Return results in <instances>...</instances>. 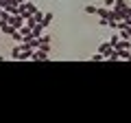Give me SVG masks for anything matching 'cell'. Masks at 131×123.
<instances>
[{
    "label": "cell",
    "mask_w": 131,
    "mask_h": 123,
    "mask_svg": "<svg viewBox=\"0 0 131 123\" xmlns=\"http://www.w3.org/2000/svg\"><path fill=\"white\" fill-rule=\"evenodd\" d=\"M9 24H13L15 29H22V27H24V18H22L20 13H13V15L9 18Z\"/></svg>",
    "instance_id": "cell-1"
},
{
    "label": "cell",
    "mask_w": 131,
    "mask_h": 123,
    "mask_svg": "<svg viewBox=\"0 0 131 123\" xmlns=\"http://www.w3.org/2000/svg\"><path fill=\"white\" fill-rule=\"evenodd\" d=\"M0 31H2V35H13L18 29L13 27V24H9V22H5V24H0Z\"/></svg>",
    "instance_id": "cell-2"
},
{
    "label": "cell",
    "mask_w": 131,
    "mask_h": 123,
    "mask_svg": "<svg viewBox=\"0 0 131 123\" xmlns=\"http://www.w3.org/2000/svg\"><path fill=\"white\" fill-rule=\"evenodd\" d=\"M31 59H33V61H46V59H48V53H44V51H33Z\"/></svg>",
    "instance_id": "cell-3"
},
{
    "label": "cell",
    "mask_w": 131,
    "mask_h": 123,
    "mask_svg": "<svg viewBox=\"0 0 131 123\" xmlns=\"http://www.w3.org/2000/svg\"><path fill=\"white\" fill-rule=\"evenodd\" d=\"M112 44H109V42H103V44H101V46H98V53H101V55H103V59H105V55H107V53L109 51H112Z\"/></svg>",
    "instance_id": "cell-4"
},
{
    "label": "cell",
    "mask_w": 131,
    "mask_h": 123,
    "mask_svg": "<svg viewBox=\"0 0 131 123\" xmlns=\"http://www.w3.org/2000/svg\"><path fill=\"white\" fill-rule=\"evenodd\" d=\"M52 18H55V15H52V13H44V18H42V22H39V24H42V27H44V29H46V27H48V24H50V22H52Z\"/></svg>",
    "instance_id": "cell-5"
},
{
    "label": "cell",
    "mask_w": 131,
    "mask_h": 123,
    "mask_svg": "<svg viewBox=\"0 0 131 123\" xmlns=\"http://www.w3.org/2000/svg\"><path fill=\"white\" fill-rule=\"evenodd\" d=\"M96 15H98V18H107L109 20V9H107V7H98Z\"/></svg>",
    "instance_id": "cell-6"
},
{
    "label": "cell",
    "mask_w": 131,
    "mask_h": 123,
    "mask_svg": "<svg viewBox=\"0 0 131 123\" xmlns=\"http://www.w3.org/2000/svg\"><path fill=\"white\" fill-rule=\"evenodd\" d=\"M96 11H98L96 5H88V7H85V13H88V15H96Z\"/></svg>",
    "instance_id": "cell-7"
},
{
    "label": "cell",
    "mask_w": 131,
    "mask_h": 123,
    "mask_svg": "<svg viewBox=\"0 0 131 123\" xmlns=\"http://www.w3.org/2000/svg\"><path fill=\"white\" fill-rule=\"evenodd\" d=\"M11 38H13V42H15V44H20V42H22V33H20V29L15 31L13 35H11Z\"/></svg>",
    "instance_id": "cell-8"
},
{
    "label": "cell",
    "mask_w": 131,
    "mask_h": 123,
    "mask_svg": "<svg viewBox=\"0 0 131 123\" xmlns=\"http://www.w3.org/2000/svg\"><path fill=\"white\" fill-rule=\"evenodd\" d=\"M129 5V0H116L114 2V7H118V9H122V7H127Z\"/></svg>",
    "instance_id": "cell-9"
},
{
    "label": "cell",
    "mask_w": 131,
    "mask_h": 123,
    "mask_svg": "<svg viewBox=\"0 0 131 123\" xmlns=\"http://www.w3.org/2000/svg\"><path fill=\"white\" fill-rule=\"evenodd\" d=\"M118 40H120V38H118V33H116V35H112V38H109V44H112V46L116 48V44H118Z\"/></svg>",
    "instance_id": "cell-10"
},
{
    "label": "cell",
    "mask_w": 131,
    "mask_h": 123,
    "mask_svg": "<svg viewBox=\"0 0 131 123\" xmlns=\"http://www.w3.org/2000/svg\"><path fill=\"white\" fill-rule=\"evenodd\" d=\"M101 59H103V55H101V53H94V55H92V61H101Z\"/></svg>",
    "instance_id": "cell-11"
},
{
    "label": "cell",
    "mask_w": 131,
    "mask_h": 123,
    "mask_svg": "<svg viewBox=\"0 0 131 123\" xmlns=\"http://www.w3.org/2000/svg\"><path fill=\"white\" fill-rule=\"evenodd\" d=\"M114 2H116V0H105V5H103V7H107V9H112V7H114Z\"/></svg>",
    "instance_id": "cell-12"
},
{
    "label": "cell",
    "mask_w": 131,
    "mask_h": 123,
    "mask_svg": "<svg viewBox=\"0 0 131 123\" xmlns=\"http://www.w3.org/2000/svg\"><path fill=\"white\" fill-rule=\"evenodd\" d=\"M129 51H131V40H129Z\"/></svg>",
    "instance_id": "cell-13"
},
{
    "label": "cell",
    "mask_w": 131,
    "mask_h": 123,
    "mask_svg": "<svg viewBox=\"0 0 131 123\" xmlns=\"http://www.w3.org/2000/svg\"><path fill=\"white\" fill-rule=\"evenodd\" d=\"M0 35H2V31H0Z\"/></svg>",
    "instance_id": "cell-14"
}]
</instances>
